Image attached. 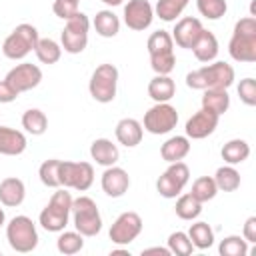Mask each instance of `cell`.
Segmentation results:
<instances>
[{
  "label": "cell",
  "instance_id": "6da1fadb",
  "mask_svg": "<svg viewBox=\"0 0 256 256\" xmlns=\"http://www.w3.org/2000/svg\"><path fill=\"white\" fill-rule=\"evenodd\" d=\"M232 84H234V68L222 60H216L186 74V86L192 90H206V88L228 90Z\"/></svg>",
  "mask_w": 256,
  "mask_h": 256
},
{
  "label": "cell",
  "instance_id": "7a4b0ae2",
  "mask_svg": "<svg viewBox=\"0 0 256 256\" xmlns=\"http://www.w3.org/2000/svg\"><path fill=\"white\" fill-rule=\"evenodd\" d=\"M228 54L236 62H256V18L246 16L234 24L232 38L228 42Z\"/></svg>",
  "mask_w": 256,
  "mask_h": 256
},
{
  "label": "cell",
  "instance_id": "3957f363",
  "mask_svg": "<svg viewBox=\"0 0 256 256\" xmlns=\"http://www.w3.org/2000/svg\"><path fill=\"white\" fill-rule=\"evenodd\" d=\"M72 196L70 192H66V188H58L52 198L48 200V204L42 208L38 222L46 232H62L68 226V218L72 212Z\"/></svg>",
  "mask_w": 256,
  "mask_h": 256
},
{
  "label": "cell",
  "instance_id": "277c9868",
  "mask_svg": "<svg viewBox=\"0 0 256 256\" xmlns=\"http://www.w3.org/2000/svg\"><path fill=\"white\" fill-rule=\"evenodd\" d=\"M72 220L74 228L84 236L92 238L102 230V216L96 202L90 196H78L72 200Z\"/></svg>",
  "mask_w": 256,
  "mask_h": 256
},
{
  "label": "cell",
  "instance_id": "5b68a950",
  "mask_svg": "<svg viewBox=\"0 0 256 256\" xmlns=\"http://www.w3.org/2000/svg\"><path fill=\"white\" fill-rule=\"evenodd\" d=\"M6 240L14 252L28 254L38 246V230L32 218L20 214L6 224Z\"/></svg>",
  "mask_w": 256,
  "mask_h": 256
},
{
  "label": "cell",
  "instance_id": "8992f818",
  "mask_svg": "<svg viewBox=\"0 0 256 256\" xmlns=\"http://www.w3.org/2000/svg\"><path fill=\"white\" fill-rule=\"evenodd\" d=\"M38 40H40L38 30H36L32 24L22 22V24H18V26L6 36L4 44H2V52H4V56L10 58V60H22V58H26V56L36 48Z\"/></svg>",
  "mask_w": 256,
  "mask_h": 256
},
{
  "label": "cell",
  "instance_id": "52a82bcc",
  "mask_svg": "<svg viewBox=\"0 0 256 256\" xmlns=\"http://www.w3.org/2000/svg\"><path fill=\"white\" fill-rule=\"evenodd\" d=\"M88 30H90V20L84 12H76L72 18L66 20L62 32H60V46L68 54H80L84 52L88 44Z\"/></svg>",
  "mask_w": 256,
  "mask_h": 256
},
{
  "label": "cell",
  "instance_id": "ba28073f",
  "mask_svg": "<svg viewBox=\"0 0 256 256\" xmlns=\"http://www.w3.org/2000/svg\"><path fill=\"white\" fill-rule=\"evenodd\" d=\"M88 90L96 102H100V104L112 102L116 98V90H118V68L114 64L96 66V70L90 76Z\"/></svg>",
  "mask_w": 256,
  "mask_h": 256
},
{
  "label": "cell",
  "instance_id": "9c48e42d",
  "mask_svg": "<svg viewBox=\"0 0 256 256\" xmlns=\"http://www.w3.org/2000/svg\"><path fill=\"white\" fill-rule=\"evenodd\" d=\"M176 124H178V112L170 102H156L152 108H148L142 120V128L156 136L172 132Z\"/></svg>",
  "mask_w": 256,
  "mask_h": 256
},
{
  "label": "cell",
  "instance_id": "30bf717a",
  "mask_svg": "<svg viewBox=\"0 0 256 256\" xmlns=\"http://www.w3.org/2000/svg\"><path fill=\"white\" fill-rule=\"evenodd\" d=\"M94 182V168L90 162H60V186L72 188L78 192H86Z\"/></svg>",
  "mask_w": 256,
  "mask_h": 256
},
{
  "label": "cell",
  "instance_id": "8fae6325",
  "mask_svg": "<svg viewBox=\"0 0 256 256\" xmlns=\"http://www.w3.org/2000/svg\"><path fill=\"white\" fill-rule=\"evenodd\" d=\"M188 180H190V168L182 160L170 162V166L158 176L156 190L164 198H176V196L182 194V190L188 184Z\"/></svg>",
  "mask_w": 256,
  "mask_h": 256
},
{
  "label": "cell",
  "instance_id": "7c38bea8",
  "mask_svg": "<svg viewBox=\"0 0 256 256\" xmlns=\"http://www.w3.org/2000/svg\"><path fill=\"white\" fill-rule=\"evenodd\" d=\"M142 218H140V214H136V212H122L116 220H114V224L110 226V232H108V236H110V240L116 244V246H128L130 242H134L138 236H140V232H142Z\"/></svg>",
  "mask_w": 256,
  "mask_h": 256
},
{
  "label": "cell",
  "instance_id": "4fadbf2b",
  "mask_svg": "<svg viewBox=\"0 0 256 256\" xmlns=\"http://www.w3.org/2000/svg\"><path fill=\"white\" fill-rule=\"evenodd\" d=\"M6 82H10V86L22 94V92H28L32 88H36L40 82H42V70L32 64V62H22V64H16L4 78Z\"/></svg>",
  "mask_w": 256,
  "mask_h": 256
},
{
  "label": "cell",
  "instance_id": "5bb4252c",
  "mask_svg": "<svg viewBox=\"0 0 256 256\" xmlns=\"http://www.w3.org/2000/svg\"><path fill=\"white\" fill-rule=\"evenodd\" d=\"M154 20V6L148 0H128L124 6V24L130 30L142 32L150 28Z\"/></svg>",
  "mask_w": 256,
  "mask_h": 256
},
{
  "label": "cell",
  "instance_id": "9a60e30c",
  "mask_svg": "<svg viewBox=\"0 0 256 256\" xmlns=\"http://www.w3.org/2000/svg\"><path fill=\"white\" fill-rule=\"evenodd\" d=\"M218 120H220V116H216L214 112H208V110L200 108L198 112H194L188 118L186 128H184L186 130V136L192 138V140H202V138L210 136L216 130Z\"/></svg>",
  "mask_w": 256,
  "mask_h": 256
},
{
  "label": "cell",
  "instance_id": "2e32d148",
  "mask_svg": "<svg viewBox=\"0 0 256 256\" xmlns=\"http://www.w3.org/2000/svg\"><path fill=\"white\" fill-rule=\"evenodd\" d=\"M100 186L104 190L106 196L110 198H120L128 192L130 188V176L124 168L120 166H108L104 172H102V178H100Z\"/></svg>",
  "mask_w": 256,
  "mask_h": 256
},
{
  "label": "cell",
  "instance_id": "e0dca14e",
  "mask_svg": "<svg viewBox=\"0 0 256 256\" xmlns=\"http://www.w3.org/2000/svg\"><path fill=\"white\" fill-rule=\"evenodd\" d=\"M204 30L202 22L194 16H184L176 22L174 30H172V40L180 46V48H186V50H192L194 42L198 40L200 32Z\"/></svg>",
  "mask_w": 256,
  "mask_h": 256
},
{
  "label": "cell",
  "instance_id": "ac0fdd59",
  "mask_svg": "<svg viewBox=\"0 0 256 256\" xmlns=\"http://www.w3.org/2000/svg\"><path fill=\"white\" fill-rule=\"evenodd\" d=\"M114 134H116V140L126 146V148H134L142 142V136H144V128H142V122H138L136 118H122L116 128H114Z\"/></svg>",
  "mask_w": 256,
  "mask_h": 256
},
{
  "label": "cell",
  "instance_id": "d6986e66",
  "mask_svg": "<svg viewBox=\"0 0 256 256\" xmlns=\"http://www.w3.org/2000/svg\"><path fill=\"white\" fill-rule=\"evenodd\" d=\"M28 146V140L24 132L10 128V126H0V154L2 156H20Z\"/></svg>",
  "mask_w": 256,
  "mask_h": 256
},
{
  "label": "cell",
  "instance_id": "ffe728a7",
  "mask_svg": "<svg viewBox=\"0 0 256 256\" xmlns=\"http://www.w3.org/2000/svg\"><path fill=\"white\" fill-rule=\"evenodd\" d=\"M26 198V186L20 178L8 176L0 182V204L8 208H16Z\"/></svg>",
  "mask_w": 256,
  "mask_h": 256
},
{
  "label": "cell",
  "instance_id": "44dd1931",
  "mask_svg": "<svg viewBox=\"0 0 256 256\" xmlns=\"http://www.w3.org/2000/svg\"><path fill=\"white\" fill-rule=\"evenodd\" d=\"M192 52H194V56H196V60H198V62H204V64L214 62V60H216V56H218V52H220L218 38L214 36V32H210V30H206V28H204V30L200 32L198 40L194 42Z\"/></svg>",
  "mask_w": 256,
  "mask_h": 256
},
{
  "label": "cell",
  "instance_id": "7402d4cb",
  "mask_svg": "<svg viewBox=\"0 0 256 256\" xmlns=\"http://www.w3.org/2000/svg\"><path fill=\"white\" fill-rule=\"evenodd\" d=\"M90 156L96 164L108 168V166H114L120 158V150L118 146L108 140V138H96L92 144H90Z\"/></svg>",
  "mask_w": 256,
  "mask_h": 256
},
{
  "label": "cell",
  "instance_id": "603a6c76",
  "mask_svg": "<svg viewBox=\"0 0 256 256\" xmlns=\"http://www.w3.org/2000/svg\"><path fill=\"white\" fill-rule=\"evenodd\" d=\"M176 94V84L170 74H156L148 82V96L154 102H170Z\"/></svg>",
  "mask_w": 256,
  "mask_h": 256
},
{
  "label": "cell",
  "instance_id": "cb8c5ba5",
  "mask_svg": "<svg viewBox=\"0 0 256 256\" xmlns=\"http://www.w3.org/2000/svg\"><path fill=\"white\" fill-rule=\"evenodd\" d=\"M188 154H190V138L188 136H172L160 146V156L168 164L184 160Z\"/></svg>",
  "mask_w": 256,
  "mask_h": 256
},
{
  "label": "cell",
  "instance_id": "d4e9b609",
  "mask_svg": "<svg viewBox=\"0 0 256 256\" xmlns=\"http://www.w3.org/2000/svg\"><path fill=\"white\" fill-rule=\"evenodd\" d=\"M202 108L208 112H214L216 116H222L230 108V96L224 88H206L202 96Z\"/></svg>",
  "mask_w": 256,
  "mask_h": 256
},
{
  "label": "cell",
  "instance_id": "484cf974",
  "mask_svg": "<svg viewBox=\"0 0 256 256\" xmlns=\"http://www.w3.org/2000/svg\"><path fill=\"white\" fill-rule=\"evenodd\" d=\"M220 154H222V160L226 164L236 166V164H242L244 160H248V156H250V144L246 140H242V138H234V140H228L222 146Z\"/></svg>",
  "mask_w": 256,
  "mask_h": 256
},
{
  "label": "cell",
  "instance_id": "4316f807",
  "mask_svg": "<svg viewBox=\"0 0 256 256\" xmlns=\"http://www.w3.org/2000/svg\"><path fill=\"white\" fill-rule=\"evenodd\" d=\"M92 26L96 28V32L102 38H114L120 32V18L112 10H100V12H96Z\"/></svg>",
  "mask_w": 256,
  "mask_h": 256
},
{
  "label": "cell",
  "instance_id": "83f0119b",
  "mask_svg": "<svg viewBox=\"0 0 256 256\" xmlns=\"http://www.w3.org/2000/svg\"><path fill=\"white\" fill-rule=\"evenodd\" d=\"M186 234H188L192 246L198 248V250H206V248H210L214 244V230H212V226L208 222H194V224H190Z\"/></svg>",
  "mask_w": 256,
  "mask_h": 256
},
{
  "label": "cell",
  "instance_id": "f1b7e54d",
  "mask_svg": "<svg viewBox=\"0 0 256 256\" xmlns=\"http://www.w3.org/2000/svg\"><path fill=\"white\" fill-rule=\"evenodd\" d=\"M22 128L32 136H42L48 128V118L40 108H28L22 114Z\"/></svg>",
  "mask_w": 256,
  "mask_h": 256
},
{
  "label": "cell",
  "instance_id": "f546056e",
  "mask_svg": "<svg viewBox=\"0 0 256 256\" xmlns=\"http://www.w3.org/2000/svg\"><path fill=\"white\" fill-rule=\"evenodd\" d=\"M212 178L216 182V188L222 192H234L240 188V172L230 164L220 166Z\"/></svg>",
  "mask_w": 256,
  "mask_h": 256
},
{
  "label": "cell",
  "instance_id": "4dcf8cb0",
  "mask_svg": "<svg viewBox=\"0 0 256 256\" xmlns=\"http://www.w3.org/2000/svg\"><path fill=\"white\" fill-rule=\"evenodd\" d=\"M56 248L60 254H66V256L78 254L84 248V236L78 230H62L56 240Z\"/></svg>",
  "mask_w": 256,
  "mask_h": 256
},
{
  "label": "cell",
  "instance_id": "1f68e13d",
  "mask_svg": "<svg viewBox=\"0 0 256 256\" xmlns=\"http://www.w3.org/2000/svg\"><path fill=\"white\" fill-rule=\"evenodd\" d=\"M34 54L42 64H56L62 56V46L52 38H40L34 48Z\"/></svg>",
  "mask_w": 256,
  "mask_h": 256
},
{
  "label": "cell",
  "instance_id": "d6a6232c",
  "mask_svg": "<svg viewBox=\"0 0 256 256\" xmlns=\"http://www.w3.org/2000/svg\"><path fill=\"white\" fill-rule=\"evenodd\" d=\"M176 216L182 220H196L202 214V202H198L190 192L188 194H180L176 200Z\"/></svg>",
  "mask_w": 256,
  "mask_h": 256
},
{
  "label": "cell",
  "instance_id": "836d02e7",
  "mask_svg": "<svg viewBox=\"0 0 256 256\" xmlns=\"http://www.w3.org/2000/svg\"><path fill=\"white\" fill-rule=\"evenodd\" d=\"M188 2L190 0H158L154 6V16H158L164 22H174L184 12Z\"/></svg>",
  "mask_w": 256,
  "mask_h": 256
},
{
  "label": "cell",
  "instance_id": "e575fe53",
  "mask_svg": "<svg viewBox=\"0 0 256 256\" xmlns=\"http://www.w3.org/2000/svg\"><path fill=\"white\" fill-rule=\"evenodd\" d=\"M146 48H148V54H150V56L174 52L172 34L166 32V30H156V32H152L150 38H148V42H146Z\"/></svg>",
  "mask_w": 256,
  "mask_h": 256
},
{
  "label": "cell",
  "instance_id": "d590c367",
  "mask_svg": "<svg viewBox=\"0 0 256 256\" xmlns=\"http://www.w3.org/2000/svg\"><path fill=\"white\" fill-rule=\"evenodd\" d=\"M60 162L58 158H50V160H44L38 168V176H40V182L48 188H60Z\"/></svg>",
  "mask_w": 256,
  "mask_h": 256
},
{
  "label": "cell",
  "instance_id": "8d00e7d4",
  "mask_svg": "<svg viewBox=\"0 0 256 256\" xmlns=\"http://www.w3.org/2000/svg\"><path fill=\"white\" fill-rule=\"evenodd\" d=\"M190 194H192L198 202H202V204L208 202V200H212V198L218 194V188H216L214 178H212V176H200V178H196V180L192 182Z\"/></svg>",
  "mask_w": 256,
  "mask_h": 256
},
{
  "label": "cell",
  "instance_id": "74e56055",
  "mask_svg": "<svg viewBox=\"0 0 256 256\" xmlns=\"http://www.w3.org/2000/svg\"><path fill=\"white\" fill-rule=\"evenodd\" d=\"M220 256H246L248 254V242L242 236H226L224 240H220L218 246Z\"/></svg>",
  "mask_w": 256,
  "mask_h": 256
},
{
  "label": "cell",
  "instance_id": "f35d334b",
  "mask_svg": "<svg viewBox=\"0 0 256 256\" xmlns=\"http://www.w3.org/2000/svg\"><path fill=\"white\" fill-rule=\"evenodd\" d=\"M168 250H170V254H176V256H190L194 252V246L186 232L176 230L168 236Z\"/></svg>",
  "mask_w": 256,
  "mask_h": 256
},
{
  "label": "cell",
  "instance_id": "ab89813d",
  "mask_svg": "<svg viewBox=\"0 0 256 256\" xmlns=\"http://www.w3.org/2000/svg\"><path fill=\"white\" fill-rule=\"evenodd\" d=\"M196 8H198L200 16H204L208 20H220L226 14L228 4H226V0H196Z\"/></svg>",
  "mask_w": 256,
  "mask_h": 256
},
{
  "label": "cell",
  "instance_id": "60d3db41",
  "mask_svg": "<svg viewBox=\"0 0 256 256\" xmlns=\"http://www.w3.org/2000/svg\"><path fill=\"white\" fill-rule=\"evenodd\" d=\"M150 66L156 74H170L176 66V56L174 52H168V54H156V56H150Z\"/></svg>",
  "mask_w": 256,
  "mask_h": 256
},
{
  "label": "cell",
  "instance_id": "b9f144b4",
  "mask_svg": "<svg viewBox=\"0 0 256 256\" xmlns=\"http://www.w3.org/2000/svg\"><path fill=\"white\" fill-rule=\"evenodd\" d=\"M238 96L246 106H256V80L244 78L238 84Z\"/></svg>",
  "mask_w": 256,
  "mask_h": 256
},
{
  "label": "cell",
  "instance_id": "7bdbcfd3",
  "mask_svg": "<svg viewBox=\"0 0 256 256\" xmlns=\"http://www.w3.org/2000/svg\"><path fill=\"white\" fill-rule=\"evenodd\" d=\"M52 10H54V14H56L58 18L68 20V18H72V16L78 12V2H70V0H54Z\"/></svg>",
  "mask_w": 256,
  "mask_h": 256
},
{
  "label": "cell",
  "instance_id": "ee69618b",
  "mask_svg": "<svg viewBox=\"0 0 256 256\" xmlns=\"http://www.w3.org/2000/svg\"><path fill=\"white\" fill-rule=\"evenodd\" d=\"M242 238L248 242V244H254L256 242V216H248L244 226H242Z\"/></svg>",
  "mask_w": 256,
  "mask_h": 256
},
{
  "label": "cell",
  "instance_id": "f6af8a7d",
  "mask_svg": "<svg viewBox=\"0 0 256 256\" xmlns=\"http://www.w3.org/2000/svg\"><path fill=\"white\" fill-rule=\"evenodd\" d=\"M20 94L10 86V82L6 80H0V104H8V102H14Z\"/></svg>",
  "mask_w": 256,
  "mask_h": 256
},
{
  "label": "cell",
  "instance_id": "bcb514c9",
  "mask_svg": "<svg viewBox=\"0 0 256 256\" xmlns=\"http://www.w3.org/2000/svg\"><path fill=\"white\" fill-rule=\"evenodd\" d=\"M142 254L146 256V254H160V256H170V250H168V246L166 248H162V246H152V248H144L142 250Z\"/></svg>",
  "mask_w": 256,
  "mask_h": 256
},
{
  "label": "cell",
  "instance_id": "7dc6e473",
  "mask_svg": "<svg viewBox=\"0 0 256 256\" xmlns=\"http://www.w3.org/2000/svg\"><path fill=\"white\" fill-rule=\"evenodd\" d=\"M100 2H104L106 6H120L124 0H100Z\"/></svg>",
  "mask_w": 256,
  "mask_h": 256
},
{
  "label": "cell",
  "instance_id": "c3c4849f",
  "mask_svg": "<svg viewBox=\"0 0 256 256\" xmlns=\"http://www.w3.org/2000/svg\"><path fill=\"white\" fill-rule=\"evenodd\" d=\"M6 222V214H4V208H0V226H4Z\"/></svg>",
  "mask_w": 256,
  "mask_h": 256
},
{
  "label": "cell",
  "instance_id": "681fc988",
  "mask_svg": "<svg viewBox=\"0 0 256 256\" xmlns=\"http://www.w3.org/2000/svg\"><path fill=\"white\" fill-rule=\"evenodd\" d=\"M70 2H80V0H70Z\"/></svg>",
  "mask_w": 256,
  "mask_h": 256
}]
</instances>
